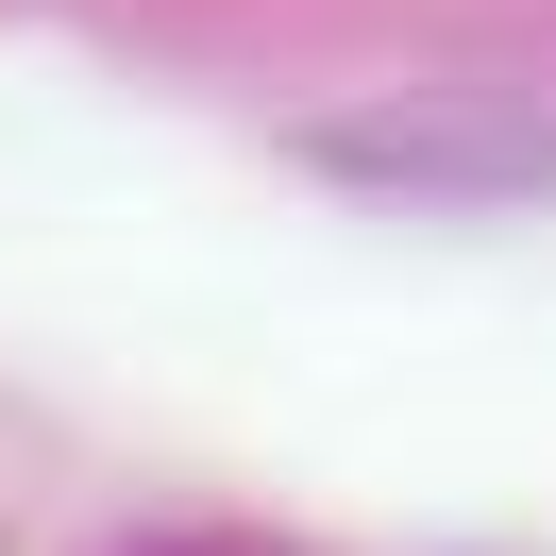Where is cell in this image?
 Instances as JSON below:
<instances>
[{
    "label": "cell",
    "instance_id": "cell-1",
    "mask_svg": "<svg viewBox=\"0 0 556 556\" xmlns=\"http://www.w3.org/2000/svg\"><path fill=\"white\" fill-rule=\"evenodd\" d=\"M320 169H338V186H388V203H556V102H405V118H338Z\"/></svg>",
    "mask_w": 556,
    "mask_h": 556
}]
</instances>
